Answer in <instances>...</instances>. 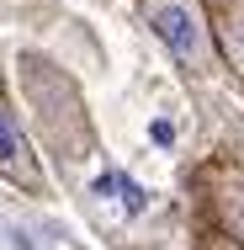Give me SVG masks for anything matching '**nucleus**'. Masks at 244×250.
<instances>
[{"instance_id": "nucleus-1", "label": "nucleus", "mask_w": 244, "mask_h": 250, "mask_svg": "<svg viewBox=\"0 0 244 250\" xmlns=\"http://www.w3.org/2000/svg\"><path fill=\"white\" fill-rule=\"evenodd\" d=\"M149 27L159 32V43L170 53H196V43H202V21H196L191 0H154L149 5Z\"/></svg>"}, {"instance_id": "nucleus-5", "label": "nucleus", "mask_w": 244, "mask_h": 250, "mask_svg": "<svg viewBox=\"0 0 244 250\" xmlns=\"http://www.w3.org/2000/svg\"><path fill=\"white\" fill-rule=\"evenodd\" d=\"M239 229H244V208H239Z\"/></svg>"}, {"instance_id": "nucleus-3", "label": "nucleus", "mask_w": 244, "mask_h": 250, "mask_svg": "<svg viewBox=\"0 0 244 250\" xmlns=\"http://www.w3.org/2000/svg\"><path fill=\"white\" fill-rule=\"evenodd\" d=\"M101 192H122V202H128V213H138L144 208V192H138V181H128V176H106V181H96Z\"/></svg>"}, {"instance_id": "nucleus-4", "label": "nucleus", "mask_w": 244, "mask_h": 250, "mask_svg": "<svg viewBox=\"0 0 244 250\" xmlns=\"http://www.w3.org/2000/svg\"><path fill=\"white\" fill-rule=\"evenodd\" d=\"M149 139H154V144H175V128H170L165 117H154V123H149Z\"/></svg>"}, {"instance_id": "nucleus-2", "label": "nucleus", "mask_w": 244, "mask_h": 250, "mask_svg": "<svg viewBox=\"0 0 244 250\" xmlns=\"http://www.w3.org/2000/svg\"><path fill=\"white\" fill-rule=\"evenodd\" d=\"M21 154V133H16V112L0 101V165H11Z\"/></svg>"}]
</instances>
